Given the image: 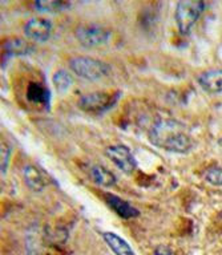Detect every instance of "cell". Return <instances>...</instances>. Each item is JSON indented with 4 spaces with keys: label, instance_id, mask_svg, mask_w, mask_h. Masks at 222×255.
<instances>
[{
    "label": "cell",
    "instance_id": "cell-1",
    "mask_svg": "<svg viewBox=\"0 0 222 255\" xmlns=\"http://www.w3.org/2000/svg\"><path fill=\"white\" fill-rule=\"evenodd\" d=\"M149 139L155 146L172 153L185 154L195 147V141L185 130L183 124L176 120H160L149 133Z\"/></svg>",
    "mask_w": 222,
    "mask_h": 255
},
{
    "label": "cell",
    "instance_id": "cell-2",
    "mask_svg": "<svg viewBox=\"0 0 222 255\" xmlns=\"http://www.w3.org/2000/svg\"><path fill=\"white\" fill-rule=\"evenodd\" d=\"M68 65L75 75L88 81L101 80L111 73V67L107 63L88 56H75L69 59Z\"/></svg>",
    "mask_w": 222,
    "mask_h": 255
},
{
    "label": "cell",
    "instance_id": "cell-3",
    "mask_svg": "<svg viewBox=\"0 0 222 255\" xmlns=\"http://www.w3.org/2000/svg\"><path fill=\"white\" fill-rule=\"evenodd\" d=\"M207 7L205 1L200 0H183L176 5L175 19L181 35H189L200 16Z\"/></svg>",
    "mask_w": 222,
    "mask_h": 255
},
{
    "label": "cell",
    "instance_id": "cell-4",
    "mask_svg": "<svg viewBox=\"0 0 222 255\" xmlns=\"http://www.w3.org/2000/svg\"><path fill=\"white\" fill-rule=\"evenodd\" d=\"M120 97V92H105L97 91L91 92L80 97L79 108L81 111L91 113V115H101L104 112L109 111Z\"/></svg>",
    "mask_w": 222,
    "mask_h": 255
},
{
    "label": "cell",
    "instance_id": "cell-5",
    "mask_svg": "<svg viewBox=\"0 0 222 255\" xmlns=\"http://www.w3.org/2000/svg\"><path fill=\"white\" fill-rule=\"evenodd\" d=\"M75 36L83 47L96 48L107 44L112 37V32L100 24H80L76 28Z\"/></svg>",
    "mask_w": 222,
    "mask_h": 255
},
{
    "label": "cell",
    "instance_id": "cell-6",
    "mask_svg": "<svg viewBox=\"0 0 222 255\" xmlns=\"http://www.w3.org/2000/svg\"><path fill=\"white\" fill-rule=\"evenodd\" d=\"M105 155L125 174H132L136 170V159L129 147L121 143L111 145L105 149Z\"/></svg>",
    "mask_w": 222,
    "mask_h": 255
},
{
    "label": "cell",
    "instance_id": "cell-7",
    "mask_svg": "<svg viewBox=\"0 0 222 255\" xmlns=\"http://www.w3.org/2000/svg\"><path fill=\"white\" fill-rule=\"evenodd\" d=\"M24 33L36 43H44L51 37L52 23L44 17H32L24 25Z\"/></svg>",
    "mask_w": 222,
    "mask_h": 255
},
{
    "label": "cell",
    "instance_id": "cell-8",
    "mask_svg": "<svg viewBox=\"0 0 222 255\" xmlns=\"http://www.w3.org/2000/svg\"><path fill=\"white\" fill-rule=\"evenodd\" d=\"M104 199L112 210L115 211L116 214L119 215L120 218L124 219H132L137 218L140 215V211L135 206H132L131 203L125 201V199L120 198L117 195L111 194V193H105Z\"/></svg>",
    "mask_w": 222,
    "mask_h": 255
},
{
    "label": "cell",
    "instance_id": "cell-9",
    "mask_svg": "<svg viewBox=\"0 0 222 255\" xmlns=\"http://www.w3.org/2000/svg\"><path fill=\"white\" fill-rule=\"evenodd\" d=\"M197 81L200 87L208 93H222V68L203 72Z\"/></svg>",
    "mask_w": 222,
    "mask_h": 255
},
{
    "label": "cell",
    "instance_id": "cell-10",
    "mask_svg": "<svg viewBox=\"0 0 222 255\" xmlns=\"http://www.w3.org/2000/svg\"><path fill=\"white\" fill-rule=\"evenodd\" d=\"M3 49L8 56H25L35 51V45L21 37H12L4 41Z\"/></svg>",
    "mask_w": 222,
    "mask_h": 255
},
{
    "label": "cell",
    "instance_id": "cell-11",
    "mask_svg": "<svg viewBox=\"0 0 222 255\" xmlns=\"http://www.w3.org/2000/svg\"><path fill=\"white\" fill-rule=\"evenodd\" d=\"M103 238L108 245V247L116 255H135V251L132 250V247L128 245L127 241H124L121 237H119L115 233L105 231V233H103Z\"/></svg>",
    "mask_w": 222,
    "mask_h": 255
},
{
    "label": "cell",
    "instance_id": "cell-12",
    "mask_svg": "<svg viewBox=\"0 0 222 255\" xmlns=\"http://www.w3.org/2000/svg\"><path fill=\"white\" fill-rule=\"evenodd\" d=\"M24 181L27 183V186L32 191H41L45 187V179H44L43 173L33 165H27L23 169Z\"/></svg>",
    "mask_w": 222,
    "mask_h": 255
},
{
    "label": "cell",
    "instance_id": "cell-13",
    "mask_svg": "<svg viewBox=\"0 0 222 255\" xmlns=\"http://www.w3.org/2000/svg\"><path fill=\"white\" fill-rule=\"evenodd\" d=\"M89 174L96 183L104 187H112L116 185L115 174L101 165H93L89 170Z\"/></svg>",
    "mask_w": 222,
    "mask_h": 255
},
{
    "label": "cell",
    "instance_id": "cell-14",
    "mask_svg": "<svg viewBox=\"0 0 222 255\" xmlns=\"http://www.w3.org/2000/svg\"><path fill=\"white\" fill-rule=\"evenodd\" d=\"M27 99L37 105H45L49 101V92L39 83H29L27 87Z\"/></svg>",
    "mask_w": 222,
    "mask_h": 255
},
{
    "label": "cell",
    "instance_id": "cell-15",
    "mask_svg": "<svg viewBox=\"0 0 222 255\" xmlns=\"http://www.w3.org/2000/svg\"><path fill=\"white\" fill-rule=\"evenodd\" d=\"M53 85L59 92H67L73 84V77L68 71L65 69H59L55 72V75L52 77Z\"/></svg>",
    "mask_w": 222,
    "mask_h": 255
},
{
    "label": "cell",
    "instance_id": "cell-16",
    "mask_svg": "<svg viewBox=\"0 0 222 255\" xmlns=\"http://www.w3.org/2000/svg\"><path fill=\"white\" fill-rule=\"evenodd\" d=\"M67 7H69V3L61 1V0H39V1H35V8H37L41 12L61 11Z\"/></svg>",
    "mask_w": 222,
    "mask_h": 255
},
{
    "label": "cell",
    "instance_id": "cell-17",
    "mask_svg": "<svg viewBox=\"0 0 222 255\" xmlns=\"http://www.w3.org/2000/svg\"><path fill=\"white\" fill-rule=\"evenodd\" d=\"M205 179L208 182L215 185V186L222 187V167L221 166H211L205 171Z\"/></svg>",
    "mask_w": 222,
    "mask_h": 255
},
{
    "label": "cell",
    "instance_id": "cell-18",
    "mask_svg": "<svg viewBox=\"0 0 222 255\" xmlns=\"http://www.w3.org/2000/svg\"><path fill=\"white\" fill-rule=\"evenodd\" d=\"M9 155H11V147L8 146L5 142H1V174L7 171L8 162H9Z\"/></svg>",
    "mask_w": 222,
    "mask_h": 255
},
{
    "label": "cell",
    "instance_id": "cell-19",
    "mask_svg": "<svg viewBox=\"0 0 222 255\" xmlns=\"http://www.w3.org/2000/svg\"><path fill=\"white\" fill-rule=\"evenodd\" d=\"M155 255H176V253L165 245H160L155 249Z\"/></svg>",
    "mask_w": 222,
    "mask_h": 255
}]
</instances>
